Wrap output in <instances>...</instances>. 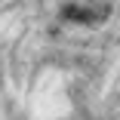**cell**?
<instances>
[{"instance_id": "1", "label": "cell", "mask_w": 120, "mask_h": 120, "mask_svg": "<svg viewBox=\"0 0 120 120\" xmlns=\"http://www.w3.org/2000/svg\"><path fill=\"white\" fill-rule=\"evenodd\" d=\"M108 15V6H65L62 9V19L68 22H80V25H95V22H102Z\"/></svg>"}]
</instances>
